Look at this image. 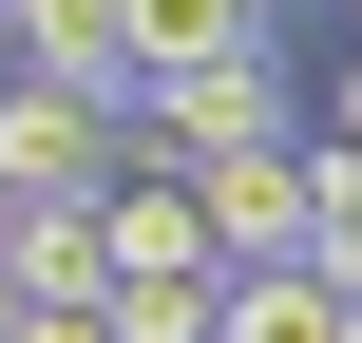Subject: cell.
<instances>
[{
  "label": "cell",
  "instance_id": "cell-11",
  "mask_svg": "<svg viewBox=\"0 0 362 343\" xmlns=\"http://www.w3.org/2000/svg\"><path fill=\"white\" fill-rule=\"evenodd\" d=\"M19 325H38V286H19V267H0V343H19Z\"/></svg>",
  "mask_w": 362,
  "mask_h": 343
},
{
  "label": "cell",
  "instance_id": "cell-7",
  "mask_svg": "<svg viewBox=\"0 0 362 343\" xmlns=\"http://www.w3.org/2000/svg\"><path fill=\"white\" fill-rule=\"evenodd\" d=\"M191 191H210V229H229V267H248V248H305V134H286V153H210Z\"/></svg>",
  "mask_w": 362,
  "mask_h": 343
},
{
  "label": "cell",
  "instance_id": "cell-1",
  "mask_svg": "<svg viewBox=\"0 0 362 343\" xmlns=\"http://www.w3.org/2000/svg\"><path fill=\"white\" fill-rule=\"evenodd\" d=\"M134 153L210 172V153H286V57H191V76H134Z\"/></svg>",
  "mask_w": 362,
  "mask_h": 343
},
{
  "label": "cell",
  "instance_id": "cell-13",
  "mask_svg": "<svg viewBox=\"0 0 362 343\" xmlns=\"http://www.w3.org/2000/svg\"><path fill=\"white\" fill-rule=\"evenodd\" d=\"M344 19H362V0H344Z\"/></svg>",
  "mask_w": 362,
  "mask_h": 343
},
{
  "label": "cell",
  "instance_id": "cell-10",
  "mask_svg": "<svg viewBox=\"0 0 362 343\" xmlns=\"http://www.w3.org/2000/svg\"><path fill=\"white\" fill-rule=\"evenodd\" d=\"M325 134H344V153H362V57H344V95H325Z\"/></svg>",
  "mask_w": 362,
  "mask_h": 343
},
{
  "label": "cell",
  "instance_id": "cell-4",
  "mask_svg": "<svg viewBox=\"0 0 362 343\" xmlns=\"http://www.w3.org/2000/svg\"><path fill=\"white\" fill-rule=\"evenodd\" d=\"M0 267H19L38 306H95V286H115V191H19Z\"/></svg>",
  "mask_w": 362,
  "mask_h": 343
},
{
  "label": "cell",
  "instance_id": "cell-6",
  "mask_svg": "<svg viewBox=\"0 0 362 343\" xmlns=\"http://www.w3.org/2000/svg\"><path fill=\"white\" fill-rule=\"evenodd\" d=\"M210 343H344V286H325V248H248Z\"/></svg>",
  "mask_w": 362,
  "mask_h": 343
},
{
  "label": "cell",
  "instance_id": "cell-2",
  "mask_svg": "<svg viewBox=\"0 0 362 343\" xmlns=\"http://www.w3.org/2000/svg\"><path fill=\"white\" fill-rule=\"evenodd\" d=\"M115 172H134V95L0 76V191H115Z\"/></svg>",
  "mask_w": 362,
  "mask_h": 343
},
{
  "label": "cell",
  "instance_id": "cell-3",
  "mask_svg": "<svg viewBox=\"0 0 362 343\" xmlns=\"http://www.w3.org/2000/svg\"><path fill=\"white\" fill-rule=\"evenodd\" d=\"M115 286H229V229H210V191H191L172 153L115 172Z\"/></svg>",
  "mask_w": 362,
  "mask_h": 343
},
{
  "label": "cell",
  "instance_id": "cell-8",
  "mask_svg": "<svg viewBox=\"0 0 362 343\" xmlns=\"http://www.w3.org/2000/svg\"><path fill=\"white\" fill-rule=\"evenodd\" d=\"M134 19V76H191V57H248L267 38V0H115Z\"/></svg>",
  "mask_w": 362,
  "mask_h": 343
},
{
  "label": "cell",
  "instance_id": "cell-5",
  "mask_svg": "<svg viewBox=\"0 0 362 343\" xmlns=\"http://www.w3.org/2000/svg\"><path fill=\"white\" fill-rule=\"evenodd\" d=\"M0 76H76V95H134V19H115V0H0Z\"/></svg>",
  "mask_w": 362,
  "mask_h": 343
},
{
  "label": "cell",
  "instance_id": "cell-12",
  "mask_svg": "<svg viewBox=\"0 0 362 343\" xmlns=\"http://www.w3.org/2000/svg\"><path fill=\"white\" fill-rule=\"evenodd\" d=\"M344 343H362V306H344Z\"/></svg>",
  "mask_w": 362,
  "mask_h": 343
},
{
  "label": "cell",
  "instance_id": "cell-9",
  "mask_svg": "<svg viewBox=\"0 0 362 343\" xmlns=\"http://www.w3.org/2000/svg\"><path fill=\"white\" fill-rule=\"evenodd\" d=\"M19 343H115V286H95V306H38Z\"/></svg>",
  "mask_w": 362,
  "mask_h": 343
}]
</instances>
